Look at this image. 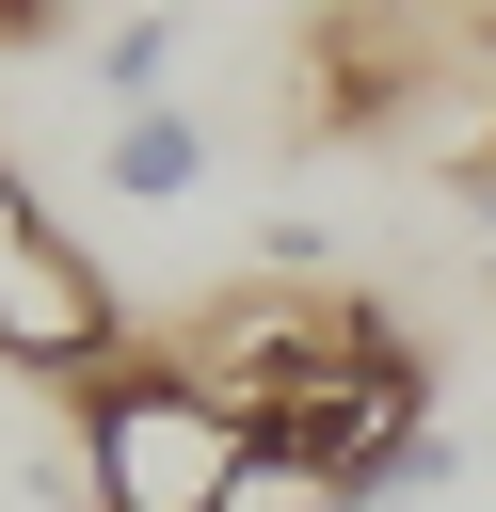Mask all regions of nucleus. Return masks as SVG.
I'll return each mask as SVG.
<instances>
[{
	"label": "nucleus",
	"instance_id": "f257e3e1",
	"mask_svg": "<svg viewBox=\"0 0 496 512\" xmlns=\"http://www.w3.org/2000/svg\"><path fill=\"white\" fill-rule=\"evenodd\" d=\"M80 496L96 512H256L272 448L240 432L224 384H192L176 352H112L80 384Z\"/></svg>",
	"mask_w": 496,
	"mask_h": 512
},
{
	"label": "nucleus",
	"instance_id": "f03ea898",
	"mask_svg": "<svg viewBox=\"0 0 496 512\" xmlns=\"http://www.w3.org/2000/svg\"><path fill=\"white\" fill-rule=\"evenodd\" d=\"M416 432H432V368L384 336V320H352L272 416H256V448H272V480H304V496H400V464H416Z\"/></svg>",
	"mask_w": 496,
	"mask_h": 512
},
{
	"label": "nucleus",
	"instance_id": "7ed1b4c3",
	"mask_svg": "<svg viewBox=\"0 0 496 512\" xmlns=\"http://www.w3.org/2000/svg\"><path fill=\"white\" fill-rule=\"evenodd\" d=\"M208 160H224V128H208L192 96H160V112H112V144H96V176H112L128 208H176V192H208Z\"/></svg>",
	"mask_w": 496,
	"mask_h": 512
},
{
	"label": "nucleus",
	"instance_id": "20e7f679",
	"mask_svg": "<svg viewBox=\"0 0 496 512\" xmlns=\"http://www.w3.org/2000/svg\"><path fill=\"white\" fill-rule=\"evenodd\" d=\"M176 48H192V0H144V16H112V32H96V96H112V112H160Z\"/></svg>",
	"mask_w": 496,
	"mask_h": 512
},
{
	"label": "nucleus",
	"instance_id": "39448f33",
	"mask_svg": "<svg viewBox=\"0 0 496 512\" xmlns=\"http://www.w3.org/2000/svg\"><path fill=\"white\" fill-rule=\"evenodd\" d=\"M48 256H64V224H48V208L16 192V160H0V288H16V272H48Z\"/></svg>",
	"mask_w": 496,
	"mask_h": 512
},
{
	"label": "nucleus",
	"instance_id": "423d86ee",
	"mask_svg": "<svg viewBox=\"0 0 496 512\" xmlns=\"http://www.w3.org/2000/svg\"><path fill=\"white\" fill-rule=\"evenodd\" d=\"M48 16H64V0H0V48H16V32H48Z\"/></svg>",
	"mask_w": 496,
	"mask_h": 512
},
{
	"label": "nucleus",
	"instance_id": "0eeeda50",
	"mask_svg": "<svg viewBox=\"0 0 496 512\" xmlns=\"http://www.w3.org/2000/svg\"><path fill=\"white\" fill-rule=\"evenodd\" d=\"M464 208H480V224H496V144H480V160H464Z\"/></svg>",
	"mask_w": 496,
	"mask_h": 512
},
{
	"label": "nucleus",
	"instance_id": "6e6552de",
	"mask_svg": "<svg viewBox=\"0 0 496 512\" xmlns=\"http://www.w3.org/2000/svg\"><path fill=\"white\" fill-rule=\"evenodd\" d=\"M320 512H400V496H320Z\"/></svg>",
	"mask_w": 496,
	"mask_h": 512
},
{
	"label": "nucleus",
	"instance_id": "1a4fd4ad",
	"mask_svg": "<svg viewBox=\"0 0 496 512\" xmlns=\"http://www.w3.org/2000/svg\"><path fill=\"white\" fill-rule=\"evenodd\" d=\"M480 480H496V432H480Z\"/></svg>",
	"mask_w": 496,
	"mask_h": 512
}]
</instances>
